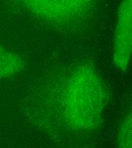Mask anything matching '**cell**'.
I'll list each match as a JSON object with an SVG mask.
<instances>
[{"label": "cell", "instance_id": "1", "mask_svg": "<svg viewBox=\"0 0 132 148\" xmlns=\"http://www.w3.org/2000/svg\"><path fill=\"white\" fill-rule=\"evenodd\" d=\"M72 73L66 94L67 119L74 128H93L105 103L106 93L103 84L90 67H80Z\"/></svg>", "mask_w": 132, "mask_h": 148}, {"label": "cell", "instance_id": "2", "mask_svg": "<svg viewBox=\"0 0 132 148\" xmlns=\"http://www.w3.org/2000/svg\"><path fill=\"white\" fill-rule=\"evenodd\" d=\"M31 12L42 18L63 21L88 10L94 0H21Z\"/></svg>", "mask_w": 132, "mask_h": 148}, {"label": "cell", "instance_id": "3", "mask_svg": "<svg viewBox=\"0 0 132 148\" xmlns=\"http://www.w3.org/2000/svg\"><path fill=\"white\" fill-rule=\"evenodd\" d=\"M132 48V0H122L118 13L115 31L113 60L125 70L131 60Z\"/></svg>", "mask_w": 132, "mask_h": 148}, {"label": "cell", "instance_id": "4", "mask_svg": "<svg viewBox=\"0 0 132 148\" xmlns=\"http://www.w3.org/2000/svg\"><path fill=\"white\" fill-rule=\"evenodd\" d=\"M21 62L15 54L0 47V79L18 71Z\"/></svg>", "mask_w": 132, "mask_h": 148}, {"label": "cell", "instance_id": "5", "mask_svg": "<svg viewBox=\"0 0 132 148\" xmlns=\"http://www.w3.org/2000/svg\"><path fill=\"white\" fill-rule=\"evenodd\" d=\"M132 119L131 114L127 117L121 127L120 135V145L125 148H131L132 146Z\"/></svg>", "mask_w": 132, "mask_h": 148}]
</instances>
